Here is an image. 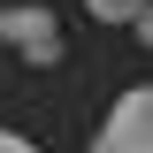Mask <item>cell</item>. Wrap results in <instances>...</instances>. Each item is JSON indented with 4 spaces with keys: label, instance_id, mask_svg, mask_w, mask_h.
Instances as JSON below:
<instances>
[{
    "label": "cell",
    "instance_id": "6da1fadb",
    "mask_svg": "<svg viewBox=\"0 0 153 153\" xmlns=\"http://www.w3.org/2000/svg\"><path fill=\"white\" fill-rule=\"evenodd\" d=\"M92 153H153V84H138V92H123L107 107Z\"/></svg>",
    "mask_w": 153,
    "mask_h": 153
},
{
    "label": "cell",
    "instance_id": "7a4b0ae2",
    "mask_svg": "<svg viewBox=\"0 0 153 153\" xmlns=\"http://www.w3.org/2000/svg\"><path fill=\"white\" fill-rule=\"evenodd\" d=\"M0 38H8V54L23 61H61V23L46 16V8H0Z\"/></svg>",
    "mask_w": 153,
    "mask_h": 153
},
{
    "label": "cell",
    "instance_id": "3957f363",
    "mask_svg": "<svg viewBox=\"0 0 153 153\" xmlns=\"http://www.w3.org/2000/svg\"><path fill=\"white\" fill-rule=\"evenodd\" d=\"M84 8H92L100 23H138L146 16V0H84Z\"/></svg>",
    "mask_w": 153,
    "mask_h": 153
},
{
    "label": "cell",
    "instance_id": "277c9868",
    "mask_svg": "<svg viewBox=\"0 0 153 153\" xmlns=\"http://www.w3.org/2000/svg\"><path fill=\"white\" fill-rule=\"evenodd\" d=\"M0 153H38L31 138H16V130H0Z\"/></svg>",
    "mask_w": 153,
    "mask_h": 153
},
{
    "label": "cell",
    "instance_id": "5b68a950",
    "mask_svg": "<svg viewBox=\"0 0 153 153\" xmlns=\"http://www.w3.org/2000/svg\"><path fill=\"white\" fill-rule=\"evenodd\" d=\"M130 31H138V38H146V46H153V0H146V16H138Z\"/></svg>",
    "mask_w": 153,
    "mask_h": 153
}]
</instances>
